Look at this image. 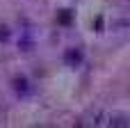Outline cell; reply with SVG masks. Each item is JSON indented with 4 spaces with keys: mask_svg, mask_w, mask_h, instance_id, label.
I'll return each instance as SVG.
<instances>
[{
    "mask_svg": "<svg viewBox=\"0 0 130 128\" xmlns=\"http://www.w3.org/2000/svg\"><path fill=\"white\" fill-rule=\"evenodd\" d=\"M82 60H85V57H82V50H80V48H66V50H64V64H66V66H73V69H75V66L82 64Z\"/></svg>",
    "mask_w": 130,
    "mask_h": 128,
    "instance_id": "6da1fadb",
    "label": "cell"
},
{
    "mask_svg": "<svg viewBox=\"0 0 130 128\" xmlns=\"http://www.w3.org/2000/svg\"><path fill=\"white\" fill-rule=\"evenodd\" d=\"M11 87H14V92L21 94V96H25V94L30 92V82H27L25 76H16V78L11 80Z\"/></svg>",
    "mask_w": 130,
    "mask_h": 128,
    "instance_id": "7a4b0ae2",
    "label": "cell"
},
{
    "mask_svg": "<svg viewBox=\"0 0 130 128\" xmlns=\"http://www.w3.org/2000/svg\"><path fill=\"white\" fill-rule=\"evenodd\" d=\"M71 18H73V14H71L69 9H62V11L57 14V23H59V25H69Z\"/></svg>",
    "mask_w": 130,
    "mask_h": 128,
    "instance_id": "3957f363",
    "label": "cell"
},
{
    "mask_svg": "<svg viewBox=\"0 0 130 128\" xmlns=\"http://www.w3.org/2000/svg\"><path fill=\"white\" fill-rule=\"evenodd\" d=\"M9 37V32H7V27H0V39H7Z\"/></svg>",
    "mask_w": 130,
    "mask_h": 128,
    "instance_id": "277c9868",
    "label": "cell"
}]
</instances>
